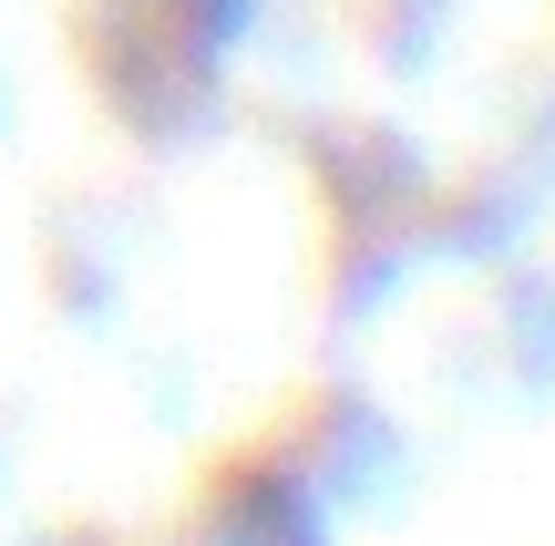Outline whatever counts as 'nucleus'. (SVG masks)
Returning a JSON list of instances; mask_svg holds the SVG:
<instances>
[]
</instances>
